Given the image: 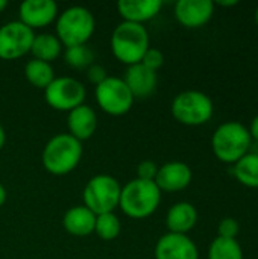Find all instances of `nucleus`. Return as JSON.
<instances>
[{"instance_id":"obj_1","label":"nucleus","mask_w":258,"mask_h":259,"mask_svg":"<svg viewBox=\"0 0 258 259\" xmlns=\"http://www.w3.org/2000/svg\"><path fill=\"white\" fill-rule=\"evenodd\" d=\"M252 144L248 127L239 121L222 123L213 134L211 147L214 156L225 164H236L246 153Z\"/></svg>"},{"instance_id":"obj_2","label":"nucleus","mask_w":258,"mask_h":259,"mask_svg":"<svg viewBox=\"0 0 258 259\" xmlns=\"http://www.w3.org/2000/svg\"><path fill=\"white\" fill-rule=\"evenodd\" d=\"M149 49V33L144 24L122 21L113 32L111 50L114 56L129 65L140 64Z\"/></svg>"},{"instance_id":"obj_3","label":"nucleus","mask_w":258,"mask_h":259,"mask_svg":"<svg viewBox=\"0 0 258 259\" xmlns=\"http://www.w3.org/2000/svg\"><path fill=\"white\" fill-rule=\"evenodd\" d=\"M82 143L70 134H58L52 137L43 150V165L55 176L71 173L82 158Z\"/></svg>"},{"instance_id":"obj_4","label":"nucleus","mask_w":258,"mask_h":259,"mask_svg":"<svg viewBox=\"0 0 258 259\" xmlns=\"http://www.w3.org/2000/svg\"><path fill=\"white\" fill-rule=\"evenodd\" d=\"M161 202V191L154 181L132 179L122 187L119 206L131 219H146L152 215Z\"/></svg>"},{"instance_id":"obj_5","label":"nucleus","mask_w":258,"mask_h":259,"mask_svg":"<svg viewBox=\"0 0 258 259\" xmlns=\"http://www.w3.org/2000/svg\"><path fill=\"white\" fill-rule=\"evenodd\" d=\"M96 21L90 9L70 6L56 20V36L65 47L87 44L94 33Z\"/></svg>"},{"instance_id":"obj_6","label":"nucleus","mask_w":258,"mask_h":259,"mask_svg":"<svg viewBox=\"0 0 258 259\" xmlns=\"http://www.w3.org/2000/svg\"><path fill=\"white\" fill-rule=\"evenodd\" d=\"M213 100L202 91L189 90L179 93L172 102V115L186 126H201L211 120Z\"/></svg>"},{"instance_id":"obj_7","label":"nucleus","mask_w":258,"mask_h":259,"mask_svg":"<svg viewBox=\"0 0 258 259\" xmlns=\"http://www.w3.org/2000/svg\"><path fill=\"white\" fill-rule=\"evenodd\" d=\"M122 185L109 175H97L91 178L82 193L84 206L96 215L113 212L120 202Z\"/></svg>"},{"instance_id":"obj_8","label":"nucleus","mask_w":258,"mask_h":259,"mask_svg":"<svg viewBox=\"0 0 258 259\" xmlns=\"http://www.w3.org/2000/svg\"><path fill=\"white\" fill-rule=\"evenodd\" d=\"M99 108L109 115H123L129 112L134 105V96L120 77H106L94 90Z\"/></svg>"},{"instance_id":"obj_9","label":"nucleus","mask_w":258,"mask_h":259,"mask_svg":"<svg viewBox=\"0 0 258 259\" xmlns=\"http://www.w3.org/2000/svg\"><path fill=\"white\" fill-rule=\"evenodd\" d=\"M44 99L49 106L56 111H71L85 100V87L75 77H55L44 90Z\"/></svg>"},{"instance_id":"obj_10","label":"nucleus","mask_w":258,"mask_h":259,"mask_svg":"<svg viewBox=\"0 0 258 259\" xmlns=\"http://www.w3.org/2000/svg\"><path fill=\"white\" fill-rule=\"evenodd\" d=\"M33 30L20 20L8 21L0 27V59L14 61L30 52Z\"/></svg>"},{"instance_id":"obj_11","label":"nucleus","mask_w":258,"mask_h":259,"mask_svg":"<svg viewBox=\"0 0 258 259\" xmlns=\"http://www.w3.org/2000/svg\"><path fill=\"white\" fill-rule=\"evenodd\" d=\"M155 259H199L196 244L189 235L166 234L155 246Z\"/></svg>"},{"instance_id":"obj_12","label":"nucleus","mask_w":258,"mask_h":259,"mask_svg":"<svg viewBox=\"0 0 258 259\" xmlns=\"http://www.w3.org/2000/svg\"><path fill=\"white\" fill-rule=\"evenodd\" d=\"M214 14L211 0H178L175 5V17L184 27L198 29L205 26Z\"/></svg>"},{"instance_id":"obj_13","label":"nucleus","mask_w":258,"mask_h":259,"mask_svg":"<svg viewBox=\"0 0 258 259\" xmlns=\"http://www.w3.org/2000/svg\"><path fill=\"white\" fill-rule=\"evenodd\" d=\"M20 21L29 29H40L50 24L58 15V5L53 0H24L18 8Z\"/></svg>"},{"instance_id":"obj_14","label":"nucleus","mask_w":258,"mask_h":259,"mask_svg":"<svg viewBox=\"0 0 258 259\" xmlns=\"http://www.w3.org/2000/svg\"><path fill=\"white\" fill-rule=\"evenodd\" d=\"M192 179H193V173L187 164L179 161H172L158 167V173L154 182L157 184L160 191L176 193L187 188Z\"/></svg>"},{"instance_id":"obj_15","label":"nucleus","mask_w":258,"mask_h":259,"mask_svg":"<svg viewBox=\"0 0 258 259\" xmlns=\"http://www.w3.org/2000/svg\"><path fill=\"white\" fill-rule=\"evenodd\" d=\"M123 80L134 99H146L154 94L158 83V76L157 71L149 70L143 64H135L128 67Z\"/></svg>"},{"instance_id":"obj_16","label":"nucleus","mask_w":258,"mask_h":259,"mask_svg":"<svg viewBox=\"0 0 258 259\" xmlns=\"http://www.w3.org/2000/svg\"><path fill=\"white\" fill-rule=\"evenodd\" d=\"M68 134L78 141H84L93 137L97 129V115L88 105H81L68 112L67 117Z\"/></svg>"},{"instance_id":"obj_17","label":"nucleus","mask_w":258,"mask_h":259,"mask_svg":"<svg viewBox=\"0 0 258 259\" xmlns=\"http://www.w3.org/2000/svg\"><path fill=\"white\" fill-rule=\"evenodd\" d=\"M163 3L160 0H120L117 11L123 21L143 24L152 20L161 11Z\"/></svg>"},{"instance_id":"obj_18","label":"nucleus","mask_w":258,"mask_h":259,"mask_svg":"<svg viewBox=\"0 0 258 259\" xmlns=\"http://www.w3.org/2000/svg\"><path fill=\"white\" fill-rule=\"evenodd\" d=\"M198 222V211L189 202L175 203L166 215V226L172 234L187 235Z\"/></svg>"},{"instance_id":"obj_19","label":"nucleus","mask_w":258,"mask_h":259,"mask_svg":"<svg viewBox=\"0 0 258 259\" xmlns=\"http://www.w3.org/2000/svg\"><path fill=\"white\" fill-rule=\"evenodd\" d=\"M94 225H96V214L91 212L84 205L70 208L62 219L64 229L75 237H87L93 234Z\"/></svg>"},{"instance_id":"obj_20","label":"nucleus","mask_w":258,"mask_h":259,"mask_svg":"<svg viewBox=\"0 0 258 259\" xmlns=\"http://www.w3.org/2000/svg\"><path fill=\"white\" fill-rule=\"evenodd\" d=\"M61 52H62V44L56 35L40 33L33 36L32 47H30V53L33 55V59L50 64L61 55Z\"/></svg>"},{"instance_id":"obj_21","label":"nucleus","mask_w":258,"mask_h":259,"mask_svg":"<svg viewBox=\"0 0 258 259\" xmlns=\"http://www.w3.org/2000/svg\"><path fill=\"white\" fill-rule=\"evenodd\" d=\"M233 173L242 185L258 190V152H249L237 161Z\"/></svg>"},{"instance_id":"obj_22","label":"nucleus","mask_w":258,"mask_h":259,"mask_svg":"<svg viewBox=\"0 0 258 259\" xmlns=\"http://www.w3.org/2000/svg\"><path fill=\"white\" fill-rule=\"evenodd\" d=\"M24 76L30 85H33L35 88H41V90H46L55 79L52 65L49 62L38 61V59H30L26 64Z\"/></svg>"},{"instance_id":"obj_23","label":"nucleus","mask_w":258,"mask_h":259,"mask_svg":"<svg viewBox=\"0 0 258 259\" xmlns=\"http://www.w3.org/2000/svg\"><path fill=\"white\" fill-rule=\"evenodd\" d=\"M208 259H243V250L237 240L214 238L208 249Z\"/></svg>"},{"instance_id":"obj_24","label":"nucleus","mask_w":258,"mask_h":259,"mask_svg":"<svg viewBox=\"0 0 258 259\" xmlns=\"http://www.w3.org/2000/svg\"><path fill=\"white\" fill-rule=\"evenodd\" d=\"M120 229H122V223H120L119 217L114 212H106V214L96 215L94 234L99 238H102L105 241H111V240L119 237Z\"/></svg>"},{"instance_id":"obj_25","label":"nucleus","mask_w":258,"mask_h":259,"mask_svg":"<svg viewBox=\"0 0 258 259\" xmlns=\"http://www.w3.org/2000/svg\"><path fill=\"white\" fill-rule=\"evenodd\" d=\"M64 59H65V62H67L71 68L84 70V68H88V67L93 64V61H94V53H93V50H91L87 44L73 46V47H65Z\"/></svg>"},{"instance_id":"obj_26","label":"nucleus","mask_w":258,"mask_h":259,"mask_svg":"<svg viewBox=\"0 0 258 259\" xmlns=\"http://www.w3.org/2000/svg\"><path fill=\"white\" fill-rule=\"evenodd\" d=\"M217 232L220 238H227V240H236L239 232H240V225L236 219L233 217H225L220 220L219 226H217Z\"/></svg>"},{"instance_id":"obj_27","label":"nucleus","mask_w":258,"mask_h":259,"mask_svg":"<svg viewBox=\"0 0 258 259\" xmlns=\"http://www.w3.org/2000/svg\"><path fill=\"white\" fill-rule=\"evenodd\" d=\"M140 64H143V65L148 67L149 70L157 71V70L161 68L163 64H164V55H163L158 49H151V47H149L148 52L144 53V56H143V59H141Z\"/></svg>"},{"instance_id":"obj_28","label":"nucleus","mask_w":258,"mask_h":259,"mask_svg":"<svg viewBox=\"0 0 258 259\" xmlns=\"http://www.w3.org/2000/svg\"><path fill=\"white\" fill-rule=\"evenodd\" d=\"M158 173V167L154 161H141L137 167V179L141 181H155Z\"/></svg>"},{"instance_id":"obj_29","label":"nucleus","mask_w":258,"mask_h":259,"mask_svg":"<svg viewBox=\"0 0 258 259\" xmlns=\"http://www.w3.org/2000/svg\"><path fill=\"white\" fill-rule=\"evenodd\" d=\"M87 77H88V80H90L91 83H94V85L97 87V85L102 83L108 76H106V71H105V68H103L102 65H99V64H91V65L87 68Z\"/></svg>"},{"instance_id":"obj_30","label":"nucleus","mask_w":258,"mask_h":259,"mask_svg":"<svg viewBox=\"0 0 258 259\" xmlns=\"http://www.w3.org/2000/svg\"><path fill=\"white\" fill-rule=\"evenodd\" d=\"M249 134H251V138L252 140H255L258 141V114L252 118V121H251V126H249Z\"/></svg>"},{"instance_id":"obj_31","label":"nucleus","mask_w":258,"mask_h":259,"mask_svg":"<svg viewBox=\"0 0 258 259\" xmlns=\"http://www.w3.org/2000/svg\"><path fill=\"white\" fill-rule=\"evenodd\" d=\"M216 3L220 5V6H227V8H228V6H236L239 2H237V0H227V2H225V0H219V2H216Z\"/></svg>"},{"instance_id":"obj_32","label":"nucleus","mask_w":258,"mask_h":259,"mask_svg":"<svg viewBox=\"0 0 258 259\" xmlns=\"http://www.w3.org/2000/svg\"><path fill=\"white\" fill-rule=\"evenodd\" d=\"M5 202H6V190H5V187L0 184V208L5 205Z\"/></svg>"},{"instance_id":"obj_33","label":"nucleus","mask_w":258,"mask_h":259,"mask_svg":"<svg viewBox=\"0 0 258 259\" xmlns=\"http://www.w3.org/2000/svg\"><path fill=\"white\" fill-rule=\"evenodd\" d=\"M5 141H6V134H5V129L2 127V124H0V150L5 146Z\"/></svg>"},{"instance_id":"obj_34","label":"nucleus","mask_w":258,"mask_h":259,"mask_svg":"<svg viewBox=\"0 0 258 259\" xmlns=\"http://www.w3.org/2000/svg\"><path fill=\"white\" fill-rule=\"evenodd\" d=\"M8 6V0H0V12Z\"/></svg>"},{"instance_id":"obj_35","label":"nucleus","mask_w":258,"mask_h":259,"mask_svg":"<svg viewBox=\"0 0 258 259\" xmlns=\"http://www.w3.org/2000/svg\"><path fill=\"white\" fill-rule=\"evenodd\" d=\"M255 23H257V26H258V6H257V9H255Z\"/></svg>"}]
</instances>
